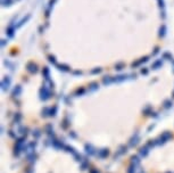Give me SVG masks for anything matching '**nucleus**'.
<instances>
[{
    "label": "nucleus",
    "mask_w": 174,
    "mask_h": 173,
    "mask_svg": "<svg viewBox=\"0 0 174 173\" xmlns=\"http://www.w3.org/2000/svg\"><path fill=\"white\" fill-rule=\"evenodd\" d=\"M35 158H37V156L34 155V153H32L31 155H29V161H30V162H34V161H35Z\"/></svg>",
    "instance_id": "obj_7"
},
{
    "label": "nucleus",
    "mask_w": 174,
    "mask_h": 173,
    "mask_svg": "<svg viewBox=\"0 0 174 173\" xmlns=\"http://www.w3.org/2000/svg\"><path fill=\"white\" fill-rule=\"evenodd\" d=\"M126 151V147H124V146H122V147H119V151H117V155H122V154H124Z\"/></svg>",
    "instance_id": "obj_6"
},
{
    "label": "nucleus",
    "mask_w": 174,
    "mask_h": 173,
    "mask_svg": "<svg viewBox=\"0 0 174 173\" xmlns=\"http://www.w3.org/2000/svg\"><path fill=\"white\" fill-rule=\"evenodd\" d=\"M85 150L89 155H93L96 154V151H95V148H93L91 145H85Z\"/></svg>",
    "instance_id": "obj_1"
},
{
    "label": "nucleus",
    "mask_w": 174,
    "mask_h": 173,
    "mask_svg": "<svg viewBox=\"0 0 174 173\" xmlns=\"http://www.w3.org/2000/svg\"><path fill=\"white\" fill-rule=\"evenodd\" d=\"M131 163H132L133 165L137 166L138 164L140 163V159H139V157H138V156H133V157L131 158Z\"/></svg>",
    "instance_id": "obj_4"
},
{
    "label": "nucleus",
    "mask_w": 174,
    "mask_h": 173,
    "mask_svg": "<svg viewBox=\"0 0 174 173\" xmlns=\"http://www.w3.org/2000/svg\"><path fill=\"white\" fill-rule=\"evenodd\" d=\"M138 143V135H135V138H132L130 140V146H133V145H137Z\"/></svg>",
    "instance_id": "obj_5"
},
{
    "label": "nucleus",
    "mask_w": 174,
    "mask_h": 173,
    "mask_svg": "<svg viewBox=\"0 0 174 173\" xmlns=\"http://www.w3.org/2000/svg\"><path fill=\"white\" fill-rule=\"evenodd\" d=\"M107 155H108V150H107V149H101V150L98 151V156H99V157H101V158L106 157Z\"/></svg>",
    "instance_id": "obj_3"
},
{
    "label": "nucleus",
    "mask_w": 174,
    "mask_h": 173,
    "mask_svg": "<svg viewBox=\"0 0 174 173\" xmlns=\"http://www.w3.org/2000/svg\"><path fill=\"white\" fill-rule=\"evenodd\" d=\"M33 135H35V137H37V138H38V137L40 135V133H39V132H38V131H35V132H33Z\"/></svg>",
    "instance_id": "obj_8"
},
{
    "label": "nucleus",
    "mask_w": 174,
    "mask_h": 173,
    "mask_svg": "<svg viewBox=\"0 0 174 173\" xmlns=\"http://www.w3.org/2000/svg\"><path fill=\"white\" fill-rule=\"evenodd\" d=\"M90 173H99V172H98V171H96V170H93V171H91Z\"/></svg>",
    "instance_id": "obj_9"
},
{
    "label": "nucleus",
    "mask_w": 174,
    "mask_h": 173,
    "mask_svg": "<svg viewBox=\"0 0 174 173\" xmlns=\"http://www.w3.org/2000/svg\"><path fill=\"white\" fill-rule=\"evenodd\" d=\"M139 154L141 155V156H146V155L148 154V146L146 147H141L140 150H139Z\"/></svg>",
    "instance_id": "obj_2"
}]
</instances>
